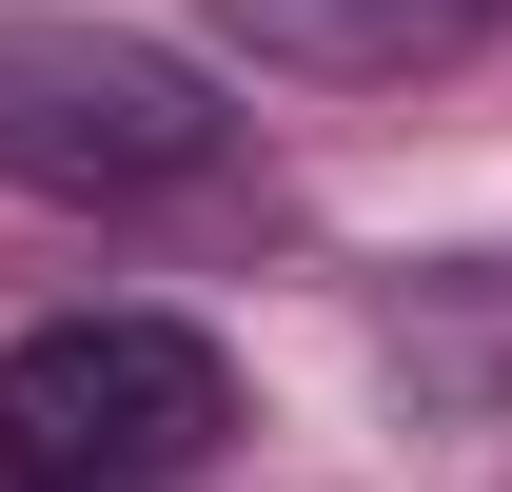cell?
I'll use <instances>...</instances> for the list:
<instances>
[{"instance_id":"obj_2","label":"cell","mask_w":512,"mask_h":492,"mask_svg":"<svg viewBox=\"0 0 512 492\" xmlns=\"http://www.w3.org/2000/svg\"><path fill=\"white\" fill-rule=\"evenodd\" d=\"M237 433V355L197 315H40L0 335V492H178Z\"/></svg>"},{"instance_id":"obj_3","label":"cell","mask_w":512,"mask_h":492,"mask_svg":"<svg viewBox=\"0 0 512 492\" xmlns=\"http://www.w3.org/2000/svg\"><path fill=\"white\" fill-rule=\"evenodd\" d=\"M197 20L276 79H453L512 0H197Z\"/></svg>"},{"instance_id":"obj_1","label":"cell","mask_w":512,"mask_h":492,"mask_svg":"<svg viewBox=\"0 0 512 492\" xmlns=\"http://www.w3.org/2000/svg\"><path fill=\"white\" fill-rule=\"evenodd\" d=\"M237 178V99L138 40V20H79V0H0V197L40 217H138V197Z\"/></svg>"}]
</instances>
